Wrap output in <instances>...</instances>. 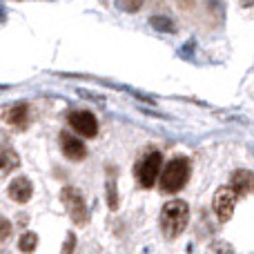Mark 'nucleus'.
<instances>
[{
	"label": "nucleus",
	"mask_w": 254,
	"mask_h": 254,
	"mask_svg": "<svg viewBox=\"0 0 254 254\" xmlns=\"http://www.w3.org/2000/svg\"><path fill=\"white\" fill-rule=\"evenodd\" d=\"M36 248H38V234H34V232H25L20 237V241H18V250L25 254H31Z\"/></svg>",
	"instance_id": "obj_12"
},
{
	"label": "nucleus",
	"mask_w": 254,
	"mask_h": 254,
	"mask_svg": "<svg viewBox=\"0 0 254 254\" xmlns=\"http://www.w3.org/2000/svg\"><path fill=\"white\" fill-rule=\"evenodd\" d=\"M145 0H116V4H119V9H123L127 13H134L138 11L140 7H143Z\"/></svg>",
	"instance_id": "obj_14"
},
{
	"label": "nucleus",
	"mask_w": 254,
	"mask_h": 254,
	"mask_svg": "<svg viewBox=\"0 0 254 254\" xmlns=\"http://www.w3.org/2000/svg\"><path fill=\"white\" fill-rule=\"evenodd\" d=\"M237 201H239V194L234 192L230 185H223V188H219L214 192V198H212V210H214L216 219H219L221 223H228V221L232 219Z\"/></svg>",
	"instance_id": "obj_5"
},
{
	"label": "nucleus",
	"mask_w": 254,
	"mask_h": 254,
	"mask_svg": "<svg viewBox=\"0 0 254 254\" xmlns=\"http://www.w3.org/2000/svg\"><path fill=\"white\" fill-rule=\"evenodd\" d=\"M230 188H232L234 192L239 194V198L252 194L254 192V172L246 170V167H241V170H234L232 172V179H230Z\"/></svg>",
	"instance_id": "obj_8"
},
{
	"label": "nucleus",
	"mask_w": 254,
	"mask_h": 254,
	"mask_svg": "<svg viewBox=\"0 0 254 254\" xmlns=\"http://www.w3.org/2000/svg\"><path fill=\"white\" fill-rule=\"evenodd\" d=\"M18 165H20V158L13 152V147L0 143V176L11 174L13 170H18Z\"/></svg>",
	"instance_id": "obj_10"
},
{
	"label": "nucleus",
	"mask_w": 254,
	"mask_h": 254,
	"mask_svg": "<svg viewBox=\"0 0 254 254\" xmlns=\"http://www.w3.org/2000/svg\"><path fill=\"white\" fill-rule=\"evenodd\" d=\"M207 254H234V248L225 241H214L207 248Z\"/></svg>",
	"instance_id": "obj_13"
},
{
	"label": "nucleus",
	"mask_w": 254,
	"mask_h": 254,
	"mask_svg": "<svg viewBox=\"0 0 254 254\" xmlns=\"http://www.w3.org/2000/svg\"><path fill=\"white\" fill-rule=\"evenodd\" d=\"M161 170H163V154L158 149H147L136 161V181H138V185L145 190L154 188Z\"/></svg>",
	"instance_id": "obj_3"
},
{
	"label": "nucleus",
	"mask_w": 254,
	"mask_h": 254,
	"mask_svg": "<svg viewBox=\"0 0 254 254\" xmlns=\"http://www.w3.org/2000/svg\"><path fill=\"white\" fill-rule=\"evenodd\" d=\"M149 22H152L156 29H161V31H174V25H172V20H167V18H163V16H154Z\"/></svg>",
	"instance_id": "obj_15"
},
{
	"label": "nucleus",
	"mask_w": 254,
	"mask_h": 254,
	"mask_svg": "<svg viewBox=\"0 0 254 254\" xmlns=\"http://www.w3.org/2000/svg\"><path fill=\"white\" fill-rule=\"evenodd\" d=\"M190 223V207L185 201H179V198H174V201L165 203L161 210V232L165 239H176L181 237V234L185 232V228H188Z\"/></svg>",
	"instance_id": "obj_2"
},
{
	"label": "nucleus",
	"mask_w": 254,
	"mask_h": 254,
	"mask_svg": "<svg viewBox=\"0 0 254 254\" xmlns=\"http://www.w3.org/2000/svg\"><path fill=\"white\" fill-rule=\"evenodd\" d=\"M0 254H4V252H0Z\"/></svg>",
	"instance_id": "obj_21"
},
{
	"label": "nucleus",
	"mask_w": 254,
	"mask_h": 254,
	"mask_svg": "<svg viewBox=\"0 0 254 254\" xmlns=\"http://www.w3.org/2000/svg\"><path fill=\"white\" fill-rule=\"evenodd\" d=\"M27 114H29V110H27L25 103H16V105H11L7 112H4V121H7L9 125L13 127H27Z\"/></svg>",
	"instance_id": "obj_11"
},
{
	"label": "nucleus",
	"mask_w": 254,
	"mask_h": 254,
	"mask_svg": "<svg viewBox=\"0 0 254 254\" xmlns=\"http://www.w3.org/2000/svg\"><path fill=\"white\" fill-rule=\"evenodd\" d=\"M190 174H192V161L188 156H174L172 161H167V165L158 174L161 192H165V194L181 192L188 185Z\"/></svg>",
	"instance_id": "obj_1"
},
{
	"label": "nucleus",
	"mask_w": 254,
	"mask_h": 254,
	"mask_svg": "<svg viewBox=\"0 0 254 254\" xmlns=\"http://www.w3.org/2000/svg\"><path fill=\"white\" fill-rule=\"evenodd\" d=\"M4 18H7V13H4V9L0 7V22H4Z\"/></svg>",
	"instance_id": "obj_20"
},
{
	"label": "nucleus",
	"mask_w": 254,
	"mask_h": 254,
	"mask_svg": "<svg viewBox=\"0 0 254 254\" xmlns=\"http://www.w3.org/2000/svg\"><path fill=\"white\" fill-rule=\"evenodd\" d=\"M69 125L85 138H94L98 134V121L92 112H83V110L69 112Z\"/></svg>",
	"instance_id": "obj_6"
},
{
	"label": "nucleus",
	"mask_w": 254,
	"mask_h": 254,
	"mask_svg": "<svg viewBox=\"0 0 254 254\" xmlns=\"http://www.w3.org/2000/svg\"><path fill=\"white\" fill-rule=\"evenodd\" d=\"M61 147L69 161H83L87 156V147L83 145V140L74 134H67V131H61Z\"/></svg>",
	"instance_id": "obj_7"
},
{
	"label": "nucleus",
	"mask_w": 254,
	"mask_h": 254,
	"mask_svg": "<svg viewBox=\"0 0 254 254\" xmlns=\"http://www.w3.org/2000/svg\"><path fill=\"white\" fill-rule=\"evenodd\" d=\"M239 4H241L243 9H250V7H254V0H239Z\"/></svg>",
	"instance_id": "obj_19"
},
{
	"label": "nucleus",
	"mask_w": 254,
	"mask_h": 254,
	"mask_svg": "<svg viewBox=\"0 0 254 254\" xmlns=\"http://www.w3.org/2000/svg\"><path fill=\"white\" fill-rule=\"evenodd\" d=\"M74 246H76V237H74V232H69V234H67L65 248H63V254H71V252H74Z\"/></svg>",
	"instance_id": "obj_18"
},
{
	"label": "nucleus",
	"mask_w": 254,
	"mask_h": 254,
	"mask_svg": "<svg viewBox=\"0 0 254 254\" xmlns=\"http://www.w3.org/2000/svg\"><path fill=\"white\" fill-rule=\"evenodd\" d=\"M11 237V223L7 219H0V243H4Z\"/></svg>",
	"instance_id": "obj_17"
},
{
	"label": "nucleus",
	"mask_w": 254,
	"mask_h": 254,
	"mask_svg": "<svg viewBox=\"0 0 254 254\" xmlns=\"http://www.w3.org/2000/svg\"><path fill=\"white\" fill-rule=\"evenodd\" d=\"M61 201L65 203L67 214L71 216V221H74V223L85 225V223L89 221L87 205H85V198H83V194H80L76 188H71V185L63 188V192H61Z\"/></svg>",
	"instance_id": "obj_4"
},
{
	"label": "nucleus",
	"mask_w": 254,
	"mask_h": 254,
	"mask_svg": "<svg viewBox=\"0 0 254 254\" xmlns=\"http://www.w3.org/2000/svg\"><path fill=\"white\" fill-rule=\"evenodd\" d=\"M107 196H110V207L116 210V207H119V198H116V183L112 181V176H110V181H107Z\"/></svg>",
	"instance_id": "obj_16"
},
{
	"label": "nucleus",
	"mask_w": 254,
	"mask_h": 254,
	"mask_svg": "<svg viewBox=\"0 0 254 254\" xmlns=\"http://www.w3.org/2000/svg\"><path fill=\"white\" fill-rule=\"evenodd\" d=\"M9 198H13L16 203H27L34 194V185L27 176H16V179L9 183Z\"/></svg>",
	"instance_id": "obj_9"
}]
</instances>
